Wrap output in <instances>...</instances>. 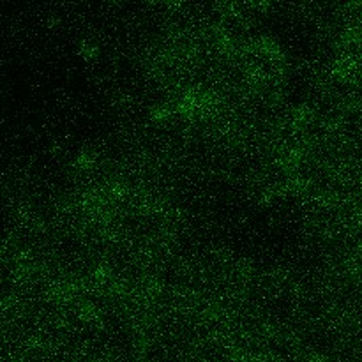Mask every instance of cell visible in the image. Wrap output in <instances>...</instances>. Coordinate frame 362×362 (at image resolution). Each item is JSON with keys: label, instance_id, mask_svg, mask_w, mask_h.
I'll return each mask as SVG.
<instances>
[{"label": "cell", "instance_id": "cell-1", "mask_svg": "<svg viewBox=\"0 0 362 362\" xmlns=\"http://www.w3.org/2000/svg\"><path fill=\"white\" fill-rule=\"evenodd\" d=\"M96 161H97V152H96V150L85 149V150H82V152L78 154L75 164L78 166L80 170H89V168H92L94 164H96Z\"/></svg>", "mask_w": 362, "mask_h": 362}, {"label": "cell", "instance_id": "cell-2", "mask_svg": "<svg viewBox=\"0 0 362 362\" xmlns=\"http://www.w3.org/2000/svg\"><path fill=\"white\" fill-rule=\"evenodd\" d=\"M293 126H306L313 120V110L307 105H300L293 110Z\"/></svg>", "mask_w": 362, "mask_h": 362}, {"label": "cell", "instance_id": "cell-3", "mask_svg": "<svg viewBox=\"0 0 362 362\" xmlns=\"http://www.w3.org/2000/svg\"><path fill=\"white\" fill-rule=\"evenodd\" d=\"M170 117H172V108H170L168 105H157L156 108H152V119L154 120L163 122V120H168Z\"/></svg>", "mask_w": 362, "mask_h": 362}, {"label": "cell", "instance_id": "cell-4", "mask_svg": "<svg viewBox=\"0 0 362 362\" xmlns=\"http://www.w3.org/2000/svg\"><path fill=\"white\" fill-rule=\"evenodd\" d=\"M80 53H82L85 59H94V57L97 55V46L94 45V43H90V41H83Z\"/></svg>", "mask_w": 362, "mask_h": 362}]
</instances>
